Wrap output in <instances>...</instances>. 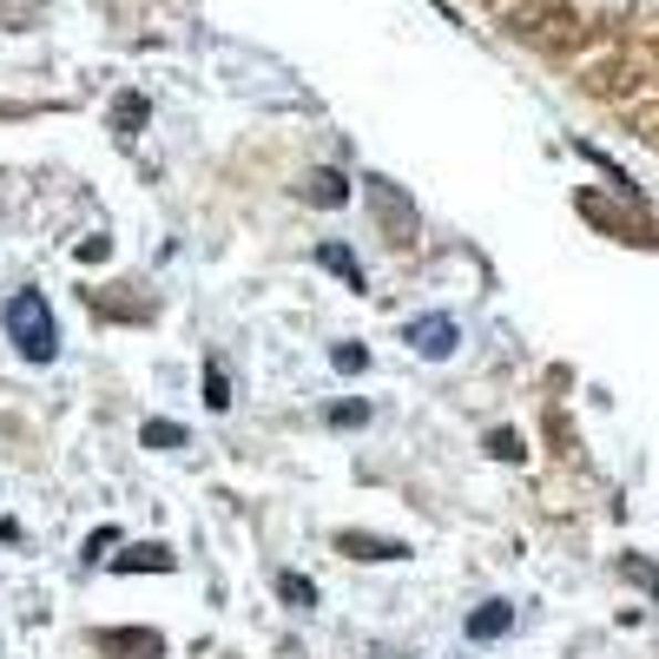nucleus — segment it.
Here are the masks:
<instances>
[{"label":"nucleus","mask_w":659,"mask_h":659,"mask_svg":"<svg viewBox=\"0 0 659 659\" xmlns=\"http://www.w3.org/2000/svg\"><path fill=\"white\" fill-rule=\"evenodd\" d=\"M0 323H7V343L27 357V363H53L60 357V323H53V303L40 290H13L0 303Z\"/></svg>","instance_id":"1"},{"label":"nucleus","mask_w":659,"mask_h":659,"mask_svg":"<svg viewBox=\"0 0 659 659\" xmlns=\"http://www.w3.org/2000/svg\"><path fill=\"white\" fill-rule=\"evenodd\" d=\"M402 343H409L415 357H449V350H455V317H415V323L402 330Z\"/></svg>","instance_id":"2"},{"label":"nucleus","mask_w":659,"mask_h":659,"mask_svg":"<svg viewBox=\"0 0 659 659\" xmlns=\"http://www.w3.org/2000/svg\"><path fill=\"white\" fill-rule=\"evenodd\" d=\"M113 567H120V574H172V547H165V540H145V547L113 554Z\"/></svg>","instance_id":"3"},{"label":"nucleus","mask_w":659,"mask_h":659,"mask_svg":"<svg viewBox=\"0 0 659 659\" xmlns=\"http://www.w3.org/2000/svg\"><path fill=\"white\" fill-rule=\"evenodd\" d=\"M508 627H515V607H502V600H488V607L468 614V640H502Z\"/></svg>","instance_id":"4"},{"label":"nucleus","mask_w":659,"mask_h":659,"mask_svg":"<svg viewBox=\"0 0 659 659\" xmlns=\"http://www.w3.org/2000/svg\"><path fill=\"white\" fill-rule=\"evenodd\" d=\"M337 547L357 554V560H402V554H409L402 540H377V534H337Z\"/></svg>","instance_id":"5"},{"label":"nucleus","mask_w":659,"mask_h":659,"mask_svg":"<svg viewBox=\"0 0 659 659\" xmlns=\"http://www.w3.org/2000/svg\"><path fill=\"white\" fill-rule=\"evenodd\" d=\"M277 594H284V607H297V614H317V607H323V594H317L303 574H277Z\"/></svg>","instance_id":"6"},{"label":"nucleus","mask_w":659,"mask_h":659,"mask_svg":"<svg viewBox=\"0 0 659 659\" xmlns=\"http://www.w3.org/2000/svg\"><path fill=\"white\" fill-rule=\"evenodd\" d=\"M106 647H113V653H126V659H158V653H165V640H158V634H145V627H138V634H106Z\"/></svg>","instance_id":"7"},{"label":"nucleus","mask_w":659,"mask_h":659,"mask_svg":"<svg viewBox=\"0 0 659 659\" xmlns=\"http://www.w3.org/2000/svg\"><path fill=\"white\" fill-rule=\"evenodd\" d=\"M198 402H205L212 415H225V409H231V377H225L218 363H205V395H198Z\"/></svg>","instance_id":"8"},{"label":"nucleus","mask_w":659,"mask_h":659,"mask_svg":"<svg viewBox=\"0 0 659 659\" xmlns=\"http://www.w3.org/2000/svg\"><path fill=\"white\" fill-rule=\"evenodd\" d=\"M138 442L165 455V449H185V429H178V422H145V429H138Z\"/></svg>","instance_id":"9"},{"label":"nucleus","mask_w":659,"mask_h":659,"mask_svg":"<svg viewBox=\"0 0 659 659\" xmlns=\"http://www.w3.org/2000/svg\"><path fill=\"white\" fill-rule=\"evenodd\" d=\"M317 258L330 264V270H337V277H343V284H350V290H363V270H357V258H350V251H343V245H323V251H317Z\"/></svg>","instance_id":"10"},{"label":"nucleus","mask_w":659,"mask_h":659,"mask_svg":"<svg viewBox=\"0 0 659 659\" xmlns=\"http://www.w3.org/2000/svg\"><path fill=\"white\" fill-rule=\"evenodd\" d=\"M310 198H317V205H343V198H350L343 172H317V178H310Z\"/></svg>","instance_id":"11"},{"label":"nucleus","mask_w":659,"mask_h":659,"mask_svg":"<svg viewBox=\"0 0 659 659\" xmlns=\"http://www.w3.org/2000/svg\"><path fill=\"white\" fill-rule=\"evenodd\" d=\"M330 363H337V377H363V370H370V350H363V343H337Z\"/></svg>","instance_id":"12"},{"label":"nucleus","mask_w":659,"mask_h":659,"mask_svg":"<svg viewBox=\"0 0 659 659\" xmlns=\"http://www.w3.org/2000/svg\"><path fill=\"white\" fill-rule=\"evenodd\" d=\"M330 422H337V429H363V422H370V402H337Z\"/></svg>","instance_id":"13"},{"label":"nucleus","mask_w":659,"mask_h":659,"mask_svg":"<svg viewBox=\"0 0 659 659\" xmlns=\"http://www.w3.org/2000/svg\"><path fill=\"white\" fill-rule=\"evenodd\" d=\"M488 449H495L502 462H522V435H515V429H495V435H488Z\"/></svg>","instance_id":"14"},{"label":"nucleus","mask_w":659,"mask_h":659,"mask_svg":"<svg viewBox=\"0 0 659 659\" xmlns=\"http://www.w3.org/2000/svg\"><path fill=\"white\" fill-rule=\"evenodd\" d=\"M106 547H120V527H100V534L86 540V560H106Z\"/></svg>","instance_id":"15"},{"label":"nucleus","mask_w":659,"mask_h":659,"mask_svg":"<svg viewBox=\"0 0 659 659\" xmlns=\"http://www.w3.org/2000/svg\"><path fill=\"white\" fill-rule=\"evenodd\" d=\"M138 120H145V100H126V106H120V126H138Z\"/></svg>","instance_id":"16"}]
</instances>
